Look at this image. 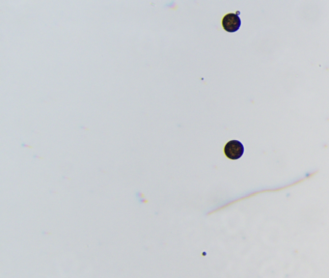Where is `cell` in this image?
Here are the masks:
<instances>
[{
  "instance_id": "6da1fadb",
  "label": "cell",
  "mask_w": 329,
  "mask_h": 278,
  "mask_svg": "<svg viewBox=\"0 0 329 278\" xmlns=\"http://www.w3.org/2000/svg\"><path fill=\"white\" fill-rule=\"evenodd\" d=\"M243 153H244V146L241 141L237 139L230 140L224 147L225 156L232 160L239 159L243 156Z\"/></svg>"
},
{
  "instance_id": "7a4b0ae2",
  "label": "cell",
  "mask_w": 329,
  "mask_h": 278,
  "mask_svg": "<svg viewBox=\"0 0 329 278\" xmlns=\"http://www.w3.org/2000/svg\"><path fill=\"white\" fill-rule=\"evenodd\" d=\"M240 12H238L237 14L230 13L222 19V26L224 28L225 31L233 33L238 31V29L241 26V19L239 17Z\"/></svg>"
}]
</instances>
